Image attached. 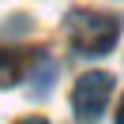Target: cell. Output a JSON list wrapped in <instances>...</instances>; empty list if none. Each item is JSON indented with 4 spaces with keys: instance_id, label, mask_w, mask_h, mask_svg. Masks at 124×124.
<instances>
[{
    "instance_id": "cell-1",
    "label": "cell",
    "mask_w": 124,
    "mask_h": 124,
    "mask_svg": "<svg viewBox=\"0 0 124 124\" xmlns=\"http://www.w3.org/2000/svg\"><path fill=\"white\" fill-rule=\"evenodd\" d=\"M68 38L71 49L83 56H101L116 45L120 38V23L113 15H101V11H71L68 15Z\"/></svg>"
},
{
    "instance_id": "cell-2",
    "label": "cell",
    "mask_w": 124,
    "mask_h": 124,
    "mask_svg": "<svg viewBox=\"0 0 124 124\" xmlns=\"http://www.w3.org/2000/svg\"><path fill=\"white\" fill-rule=\"evenodd\" d=\"M109 94H113V75H109V71H86L75 83V90H71V109H75V116L86 120V124L101 120V113H105V105H109Z\"/></svg>"
},
{
    "instance_id": "cell-3",
    "label": "cell",
    "mask_w": 124,
    "mask_h": 124,
    "mask_svg": "<svg viewBox=\"0 0 124 124\" xmlns=\"http://www.w3.org/2000/svg\"><path fill=\"white\" fill-rule=\"evenodd\" d=\"M23 53L19 49H0V90L4 86H15L23 79Z\"/></svg>"
},
{
    "instance_id": "cell-4",
    "label": "cell",
    "mask_w": 124,
    "mask_h": 124,
    "mask_svg": "<svg viewBox=\"0 0 124 124\" xmlns=\"http://www.w3.org/2000/svg\"><path fill=\"white\" fill-rule=\"evenodd\" d=\"M15 124H49L45 116H23V120H15Z\"/></svg>"
},
{
    "instance_id": "cell-5",
    "label": "cell",
    "mask_w": 124,
    "mask_h": 124,
    "mask_svg": "<svg viewBox=\"0 0 124 124\" xmlns=\"http://www.w3.org/2000/svg\"><path fill=\"white\" fill-rule=\"evenodd\" d=\"M116 124H124V98H120V105H116Z\"/></svg>"
}]
</instances>
